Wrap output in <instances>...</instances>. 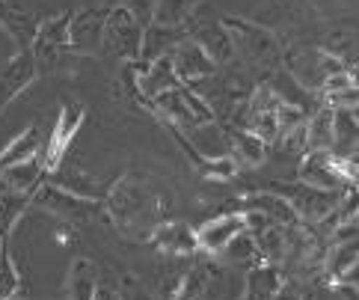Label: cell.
I'll return each instance as SVG.
<instances>
[{"mask_svg":"<svg viewBox=\"0 0 359 300\" xmlns=\"http://www.w3.org/2000/svg\"><path fill=\"white\" fill-rule=\"evenodd\" d=\"M104 220L128 241H149L161 223L172 220L175 193L166 178L143 167H131L101 197Z\"/></svg>","mask_w":359,"mask_h":300,"instance_id":"6da1fadb","label":"cell"},{"mask_svg":"<svg viewBox=\"0 0 359 300\" xmlns=\"http://www.w3.org/2000/svg\"><path fill=\"white\" fill-rule=\"evenodd\" d=\"M220 21L229 30V39H232L235 60L247 66V74H255L264 84L276 69H282V42L273 30L238 15H223Z\"/></svg>","mask_w":359,"mask_h":300,"instance_id":"7a4b0ae2","label":"cell"},{"mask_svg":"<svg viewBox=\"0 0 359 300\" xmlns=\"http://www.w3.org/2000/svg\"><path fill=\"white\" fill-rule=\"evenodd\" d=\"M140 45H143V24L131 6H110L101 27V54H110L122 63L140 60Z\"/></svg>","mask_w":359,"mask_h":300,"instance_id":"3957f363","label":"cell"},{"mask_svg":"<svg viewBox=\"0 0 359 300\" xmlns=\"http://www.w3.org/2000/svg\"><path fill=\"white\" fill-rule=\"evenodd\" d=\"M267 190L279 193V197L291 205V211L297 214L300 223H306V226L324 223L344 197V193L320 190L312 185H303V181H267Z\"/></svg>","mask_w":359,"mask_h":300,"instance_id":"277c9868","label":"cell"},{"mask_svg":"<svg viewBox=\"0 0 359 300\" xmlns=\"http://www.w3.org/2000/svg\"><path fill=\"white\" fill-rule=\"evenodd\" d=\"M83 122H86V104L83 101L66 98L60 104V113L54 119V128H50V137H48L45 146L39 149L48 178L62 167V161H66V155L72 149V143L78 140V131L83 128Z\"/></svg>","mask_w":359,"mask_h":300,"instance_id":"5b68a950","label":"cell"},{"mask_svg":"<svg viewBox=\"0 0 359 300\" xmlns=\"http://www.w3.org/2000/svg\"><path fill=\"white\" fill-rule=\"evenodd\" d=\"M30 202L48 214L66 220V223H74V226L89 223V220H95V217H104V208H101L98 200H86V197H78V193H72V190H62L48 178L39 185V190L33 193Z\"/></svg>","mask_w":359,"mask_h":300,"instance_id":"8992f818","label":"cell"},{"mask_svg":"<svg viewBox=\"0 0 359 300\" xmlns=\"http://www.w3.org/2000/svg\"><path fill=\"white\" fill-rule=\"evenodd\" d=\"M69 21H72V9L60 12V15L42 18L36 24L33 42H30V54L36 60V69L39 74L54 72L57 66H62V57L72 54L69 51Z\"/></svg>","mask_w":359,"mask_h":300,"instance_id":"52a82bcc","label":"cell"},{"mask_svg":"<svg viewBox=\"0 0 359 300\" xmlns=\"http://www.w3.org/2000/svg\"><path fill=\"white\" fill-rule=\"evenodd\" d=\"M184 33L190 42H196L205 54L214 60V66H229L235 63V51H232V39H229V30L223 27V21L217 15H196L184 24Z\"/></svg>","mask_w":359,"mask_h":300,"instance_id":"ba28073f","label":"cell"},{"mask_svg":"<svg viewBox=\"0 0 359 300\" xmlns=\"http://www.w3.org/2000/svg\"><path fill=\"white\" fill-rule=\"evenodd\" d=\"M110 6H86L72 12L69 21V51L74 57H101V27Z\"/></svg>","mask_w":359,"mask_h":300,"instance_id":"9c48e42d","label":"cell"},{"mask_svg":"<svg viewBox=\"0 0 359 300\" xmlns=\"http://www.w3.org/2000/svg\"><path fill=\"white\" fill-rule=\"evenodd\" d=\"M303 185H312L320 190H336V193H348L353 185L344 181V176L339 173V164L330 152H306L300 164H297V178Z\"/></svg>","mask_w":359,"mask_h":300,"instance_id":"30bf717a","label":"cell"},{"mask_svg":"<svg viewBox=\"0 0 359 300\" xmlns=\"http://www.w3.org/2000/svg\"><path fill=\"white\" fill-rule=\"evenodd\" d=\"M36 77H39V69H36L30 48H18L15 54L9 57L4 72H0V113H4L24 89H30Z\"/></svg>","mask_w":359,"mask_h":300,"instance_id":"8fae6325","label":"cell"},{"mask_svg":"<svg viewBox=\"0 0 359 300\" xmlns=\"http://www.w3.org/2000/svg\"><path fill=\"white\" fill-rule=\"evenodd\" d=\"M238 232H243V211L232 208V211H220L217 217L205 220L196 229V250L199 256H220L223 247L235 238Z\"/></svg>","mask_w":359,"mask_h":300,"instance_id":"7c38bea8","label":"cell"},{"mask_svg":"<svg viewBox=\"0 0 359 300\" xmlns=\"http://www.w3.org/2000/svg\"><path fill=\"white\" fill-rule=\"evenodd\" d=\"M170 63H172V72L178 77V84H184V86H196L199 81H205V77L220 72L214 66V60L205 54L196 42H190V39H182V42L172 48Z\"/></svg>","mask_w":359,"mask_h":300,"instance_id":"4fadbf2b","label":"cell"},{"mask_svg":"<svg viewBox=\"0 0 359 300\" xmlns=\"http://www.w3.org/2000/svg\"><path fill=\"white\" fill-rule=\"evenodd\" d=\"M208 280H211V270L205 265H184L182 270L175 273H166L161 280V289L155 300H199L208 289Z\"/></svg>","mask_w":359,"mask_h":300,"instance_id":"5bb4252c","label":"cell"},{"mask_svg":"<svg viewBox=\"0 0 359 300\" xmlns=\"http://www.w3.org/2000/svg\"><path fill=\"white\" fill-rule=\"evenodd\" d=\"M149 247H155L161 256H170V259H190V256H199L196 250V232L190 229L182 220H166L161 223L155 232L149 235Z\"/></svg>","mask_w":359,"mask_h":300,"instance_id":"9a60e30c","label":"cell"},{"mask_svg":"<svg viewBox=\"0 0 359 300\" xmlns=\"http://www.w3.org/2000/svg\"><path fill=\"white\" fill-rule=\"evenodd\" d=\"M238 208L241 211H259V214H264L271 223H276V226H297L300 220H297V214L291 211V205L279 197V193H273V190H250V193H243V197L238 200Z\"/></svg>","mask_w":359,"mask_h":300,"instance_id":"2e32d148","label":"cell"},{"mask_svg":"<svg viewBox=\"0 0 359 300\" xmlns=\"http://www.w3.org/2000/svg\"><path fill=\"white\" fill-rule=\"evenodd\" d=\"M282 282H285V270H282L279 265L259 262V265L247 268L241 300H271Z\"/></svg>","mask_w":359,"mask_h":300,"instance_id":"e0dca14e","label":"cell"},{"mask_svg":"<svg viewBox=\"0 0 359 300\" xmlns=\"http://www.w3.org/2000/svg\"><path fill=\"white\" fill-rule=\"evenodd\" d=\"M101 282V270L93 259L74 256L66 273V300H93Z\"/></svg>","mask_w":359,"mask_h":300,"instance_id":"ac0fdd59","label":"cell"},{"mask_svg":"<svg viewBox=\"0 0 359 300\" xmlns=\"http://www.w3.org/2000/svg\"><path fill=\"white\" fill-rule=\"evenodd\" d=\"M187 39L184 27H163V24H151L143 27V45H140V60L137 63H155L166 54H172V48Z\"/></svg>","mask_w":359,"mask_h":300,"instance_id":"d6986e66","label":"cell"},{"mask_svg":"<svg viewBox=\"0 0 359 300\" xmlns=\"http://www.w3.org/2000/svg\"><path fill=\"white\" fill-rule=\"evenodd\" d=\"M217 125H223V131L229 137V143H232V158L238 161V167H259L267 161V143L259 140L255 134H250L247 128H241V125H229V122H217Z\"/></svg>","mask_w":359,"mask_h":300,"instance_id":"ffe728a7","label":"cell"},{"mask_svg":"<svg viewBox=\"0 0 359 300\" xmlns=\"http://www.w3.org/2000/svg\"><path fill=\"white\" fill-rule=\"evenodd\" d=\"M45 164H42V155H36V158L24 161V164H15L9 167L4 176H0V181L6 185V190H15V193H24V197L33 200V193L39 190V185L45 181Z\"/></svg>","mask_w":359,"mask_h":300,"instance_id":"44dd1931","label":"cell"},{"mask_svg":"<svg viewBox=\"0 0 359 300\" xmlns=\"http://www.w3.org/2000/svg\"><path fill=\"white\" fill-rule=\"evenodd\" d=\"M359 143V116L356 110H336L332 107V152L336 158H356Z\"/></svg>","mask_w":359,"mask_h":300,"instance_id":"7402d4cb","label":"cell"},{"mask_svg":"<svg viewBox=\"0 0 359 300\" xmlns=\"http://www.w3.org/2000/svg\"><path fill=\"white\" fill-rule=\"evenodd\" d=\"M39 149H42V134H39V128H36V125L24 128L18 137H12L6 146L0 149V176H4L9 167L36 158V155H39Z\"/></svg>","mask_w":359,"mask_h":300,"instance_id":"603a6c76","label":"cell"},{"mask_svg":"<svg viewBox=\"0 0 359 300\" xmlns=\"http://www.w3.org/2000/svg\"><path fill=\"white\" fill-rule=\"evenodd\" d=\"M306 149L332 152V107L324 101L306 116Z\"/></svg>","mask_w":359,"mask_h":300,"instance_id":"cb8c5ba5","label":"cell"},{"mask_svg":"<svg viewBox=\"0 0 359 300\" xmlns=\"http://www.w3.org/2000/svg\"><path fill=\"white\" fill-rule=\"evenodd\" d=\"M30 197L15 190H4L0 193V244H9L12 241V232L24 220V214L30 211Z\"/></svg>","mask_w":359,"mask_h":300,"instance_id":"d4e9b609","label":"cell"},{"mask_svg":"<svg viewBox=\"0 0 359 300\" xmlns=\"http://www.w3.org/2000/svg\"><path fill=\"white\" fill-rule=\"evenodd\" d=\"M199 0H155L151 4V24H163V27H184L194 18Z\"/></svg>","mask_w":359,"mask_h":300,"instance_id":"484cf974","label":"cell"},{"mask_svg":"<svg viewBox=\"0 0 359 300\" xmlns=\"http://www.w3.org/2000/svg\"><path fill=\"white\" fill-rule=\"evenodd\" d=\"M217 259H223V262L235 265V268H252V265L264 262L262 253H259V247H255V241L250 238L247 232H238L235 238L223 247V253L217 256Z\"/></svg>","mask_w":359,"mask_h":300,"instance_id":"4316f807","label":"cell"},{"mask_svg":"<svg viewBox=\"0 0 359 300\" xmlns=\"http://www.w3.org/2000/svg\"><path fill=\"white\" fill-rule=\"evenodd\" d=\"M21 289H24V280H21L15 259H12L9 244H0V300L18 297Z\"/></svg>","mask_w":359,"mask_h":300,"instance_id":"83f0119b","label":"cell"},{"mask_svg":"<svg viewBox=\"0 0 359 300\" xmlns=\"http://www.w3.org/2000/svg\"><path fill=\"white\" fill-rule=\"evenodd\" d=\"M196 173L202 176V178H208V181H232L238 173H241V167H238V161L232 158V155H226V158H205L196 164Z\"/></svg>","mask_w":359,"mask_h":300,"instance_id":"f1b7e54d","label":"cell"},{"mask_svg":"<svg viewBox=\"0 0 359 300\" xmlns=\"http://www.w3.org/2000/svg\"><path fill=\"white\" fill-rule=\"evenodd\" d=\"M306 294H309V292H306V285H303V282H297V280H285V282H282L279 289H276V294H273L271 300H303Z\"/></svg>","mask_w":359,"mask_h":300,"instance_id":"f546056e","label":"cell"},{"mask_svg":"<svg viewBox=\"0 0 359 300\" xmlns=\"http://www.w3.org/2000/svg\"><path fill=\"white\" fill-rule=\"evenodd\" d=\"M119 294H122V300H155V297H149V292L131 277L122 280V292Z\"/></svg>","mask_w":359,"mask_h":300,"instance_id":"4dcf8cb0","label":"cell"},{"mask_svg":"<svg viewBox=\"0 0 359 300\" xmlns=\"http://www.w3.org/2000/svg\"><path fill=\"white\" fill-rule=\"evenodd\" d=\"M93 300H122V294H119V289H113V285L98 282V289H95Z\"/></svg>","mask_w":359,"mask_h":300,"instance_id":"1f68e13d","label":"cell"},{"mask_svg":"<svg viewBox=\"0 0 359 300\" xmlns=\"http://www.w3.org/2000/svg\"><path fill=\"white\" fill-rule=\"evenodd\" d=\"M12 6H9V0H0V15H4V12H9Z\"/></svg>","mask_w":359,"mask_h":300,"instance_id":"d6a6232c","label":"cell"},{"mask_svg":"<svg viewBox=\"0 0 359 300\" xmlns=\"http://www.w3.org/2000/svg\"><path fill=\"white\" fill-rule=\"evenodd\" d=\"M6 190V185H4V181H0V193H4Z\"/></svg>","mask_w":359,"mask_h":300,"instance_id":"836d02e7","label":"cell"},{"mask_svg":"<svg viewBox=\"0 0 359 300\" xmlns=\"http://www.w3.org/2000/svg\"><path fill=\"white\" fill-rule=\"evenodd\" d=\"M6 300H24V297H6Z\"/></svg>","mask_w":359,"mask_h":300,"instance_id":"e575fe53","label":"cell"}]
</instances>
